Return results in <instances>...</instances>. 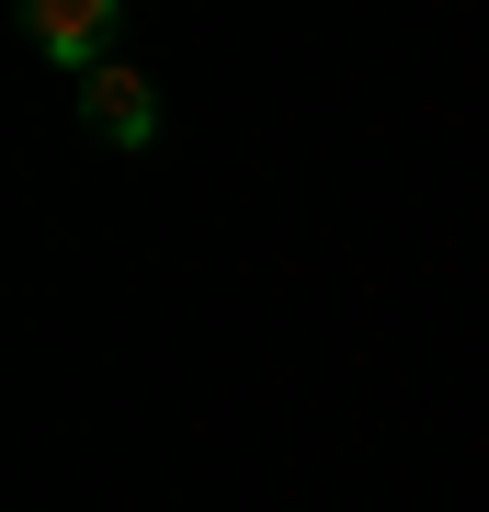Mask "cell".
<instances>
[{
  "label": "cell",
  "instance_id": "1",
  "mask_svg": "<svg viewBox=\"0 0 489 512\" xmlns=\"http://www.w3.org/2000/svg\"><path fill=\"white\" fill-rule=\"evenodd\" d=\"M69 92H80V114H91L103 148H148V137H160V92H148L137 69H114V57H103L91 80H69Z\"/></svg>",
  "mask_w": 489,
  "mask_h": 512
},
{
  "label": "cell",
  "instance_id": "2",
  "mask_svg": "<svg viewBox=\"0 0 489 512\" xmlns=\"http://www.w3.org/2000/svg\"><path fill=\"white\" fill-rule=\"evenodd\" d=\"M23 35H35L57 69H103V35H114V0H35V12H23Z\"/></svg>",
  "mask_w": 489,
  "mask_h": 512
}]
</instances>
